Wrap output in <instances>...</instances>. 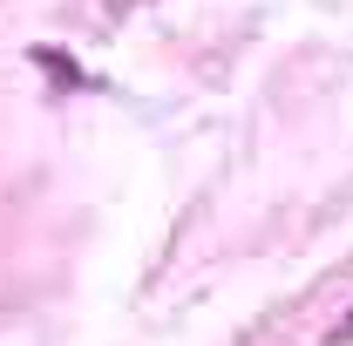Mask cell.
Instances as JSON below:
<instances>
[{
	"label": "cell",
	"instance_id": "cell-1",
	"mask_svg": "<svg viewBox=\"0 0 353 346\" xmlns=\"http://www.w3.org/2000/svg\"><path fill=\"white\" fill-rule=\"evenodd\" d=\"M340 340H353V319H347V326H340Z\"/></svg>",
	"mask_w": 353,
	"mask_h": 346
}]
</instances>
